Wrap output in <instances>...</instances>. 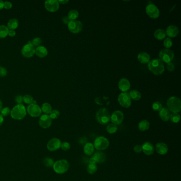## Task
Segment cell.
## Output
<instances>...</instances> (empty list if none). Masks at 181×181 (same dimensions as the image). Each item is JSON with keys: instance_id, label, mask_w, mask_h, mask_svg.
<instances>
[{"instance_id": "ee69618b", "label": "cell", "mask_w": 181, "mask_h": 181, "mask_svg": "<svg viewBox=\"0 0 181 181\" xmlns=\"http://www.w3.org/2000/svg\"><path fill=\"white\" fill-rule=\"evenodd\" d=\"M166 67H167V69L169 71V72H172L175 70V65L173 63L170 62L167 63Z\"/></svg>"}, {"instance_id": "ba28073f", "label": "cell", "mask_w": 181, "mask_h": 181, "mask_svg": "<svg viewBox=\"0 0 181 181\" xmlns=\"http://www.w3.org/2000/svg\"><path fill=\"white\" fill-rule=\"evenodd\" d=\"M119 104L124 108H128L131 105V98L128 92H122L118 97Z\"/></svg>"}, {"instance_id": "e575fe53", "label": "cell", "mask_w": 181, "mask_h": 181, "mask_svg": "<svg viewBox=\"0 0 181 181\" xmlns=\"http://www.w3.org/2000/svg\"><path fill=\"white\" fill-rule=\"evenodd\" d=\"M170 120L172 122L174 123H179L181 119V116L179 113H172L171 114V116H170Z\"/></svg>"}, {"instance_id": "ac0fdd59", "label": "cell", "mask_w": 181, "mask_h": 181, "mask_svg": "<svg viewBox=\"0 0 181 181\" xmlns=\"http://www.w3.org/2000/svg\"><path fill=\"white\" fill-rule=\"evenodd\" d=\"M142 146V149L144 154L146 155L150 156L154 154L155 151V147L153 144L149 142H144Z\"/></svg>"}, {"instance_id": "30bf717a", "label": "cell", "mask_w": 181, "mask_h": 181, "mask_svg": "<svg viewBox=\"0 0 181 181\" xmlns=\"http://www.w3.org/2000/svg\"><path fill=\"white\" fill-rule=\"evenodd\" d=\"M146 12L149 17L152 19H157L160 15L159 10L157 6L154 4H148L146 6Z\"/></svg>"}, {"instance_id": "c3c4849f", "label": "cell", "mask_w": 181, "mask_h": 181, "mask_svg": "<svg viewBox=\"0 0 181 181\" xmlns=\"http://www.w3.org/2000/svg\"><path fill=\"white\" fill-rule=\"evenodd\" d=\"M12 7V4L10 1H6L4 2V8L6 9H10Z\"/></svg>"}, {"instance_id": "b9f144b4", "label": "cell", "mask_w": 181, "mask_h": 181, "mask_svg": "<svg viewBox=\"0 0 181 181\" xmlns=\"http://www.w3.org/2000/svg\"><path fill=\"white\" fill-rule=\"evenodd\" d=\"M10 113H11V111H10V108L8 107H4L3 108H2L1 111V114L3 117L7 116L8 115L10 114Z\"/></svg>"}, {"instance_id": "5bb4252c", "label": "cell", "mask_w": 181, "mask_h": 181, "mask_svg": "<svg viewBox=\"0 0 181 181\" xmlns=\"http://www.w3.org/2000/svg\"><path fill=\"white\" fill-rule=\"evenodd\" d=\"M124 119V114L121 111H116L114 112L111 116L112 122L115 125H120L122 123Z\"/></svg>"}, {"instance_id": "4fadbf2b", "label": "cell", "mask_w": 181, "mask_h": 181, "mask_svg": "<svg viewBox=\"0 0 181 181\" xmlns=\"http://www.w3.org/2000/svg\"><path fill=\"white\" fill-rule=\"evenodd\" d=\"M23 57H31L35 54V48L32 44H27L23 46L22 50Z\"/></svg>"}, {"instance_id": "2e32d148", "label": "cell", "mask_w": 181, "mask_h": 181, "mask_svg": "<svg viewBox=\"0 0 181 181\" xmlns=\"http://www.w3.org/2000/svg\"><path fill=\"white\" fill-rule=\"evenodd\" d=\"M52 124V120L49 115L44 114L41 116L39 120V124L42 128H48Z\"/></svg>"}, {"instance_id": "52a82bcc", "label": "cell", "mask_w": 181, "mask_h": 181, "mask_svg": "<svg viewBox=\"0 0 181 181\" xmlns=\"http://www.w3.org/2000/svg\"><path fill=\"white\" fill-rule=\"evenodd\" d=\"M159 59L162 62L168 63L173 60L174 54L173 52L169 49H164L160 51L159 53Z\"/></svg>"}, {"instance_id": "8d00e7d4", "label": "cell", "mask_w": 181, "mask_h": 181, "mask_svg": "<svg viewBox=\"0 0 181 181\" xmlns=\"http://www.w3.org/2000/svg\"><path fill=\"white\" fill-rule=\"evenodd\" d=\"M152 108L153 110L156 112H159L162 108V104L160 103L159 101H155L154 103L152 104Z\"/></svg>"}, {"instance_id": "f6af8a7d", "label": "cell", "mask_w": 181, "mask_h": 181, "mask_svg": "<svg viewBox=\"0 0 181 181\" xmlns=\"http://www.w3.org/2000/svg\"><path fill=\"white\" fill-rule=\"evenodd\" d=\"M7 74V70L3 67L0 66V77H5Z\"/></svg>"}, {"instance_id": "816d5d0a", "label": "cell", "mask_w": 181, "mask_h": 181, "mask_svg": "<svg viewBox=\"0 0 181 181\" xmlns=\"http://www.w3.org/2000/svg\"><path fill=\"white\" fill-rule=\"evenodd\" d=\"M58 3H61V4H65L68 3L69 0H58Z\"/></svg>"}, {"instance_id": "603a6c76", "label": "cell", "mask_w": 181, "mask_h": 181, "mask_svg": "<svg viewBox=\"0 0 181 181\" xmlns=\"http://www.w3.org/2000/svg\"><path fill=\"white\" fill-rule=\"evenodd\" d=\"M35 54L39 57H44L48 54V50L45 47L39 46L35 49Z\"/></svg>"}, {"instance_id": "db71d44e", "label": "cell", "mask_w": 181, "mask_h": 181, "mask_svg": "<svg viewBox=\"0 0 181 181\" xmlns=\"http://www.w3.org/2000/svg\"><path fill=\"white\" fill-rule=\"evenodd\" d=\"M3 8H4V2L2 0H0V10H1Z\"/></svg>"}, {"instance_id": "3957f363", "label": "cell", "mask_w": 181, "mask_h": 181, "mask_svg": "<svg viewBox=\"0 0 181 181\" xmlns=\"http://www.w3.org/2000/svg\"><path fill=\"white\" fill-rule=\"evenodd\" d=\"M168 109L173 113H178L181 110V100L176 96L169 97L167 102Z\"/></svg>"}, {"instance_id": "e0dca14e", "label": "cell", "mask_w": 181, "mask_h": 181, "mask_svg": "<svg viewBox=\"0 0 181 181\" xmlns=\"http://www.w3.org/2000/svg\"><path fill=\"white\" fill-rule=\"evenodd\" d=\"M118 86L121 91L125 92L130 88V82L126 78H122L119 81Z\"/></svg>"}, {"instance_id": "d590c367", "label": "cell", "mask_w": 181, "mask_h": 181, "mask_svg": "<svg viewBox=\"0 0 181 181\" xmlns=\"http://www.w3.org/2000/svg\"><path fill=\"white\" fill-rule=\"evenodd\" d=\"M43 163L47 167H51L53 166L54 162L51 158L47 157L43 160Z\"/></svg>"}, {"instance_id": "4316f807", "label": "cell", "mask_w": 181, "mask_h": 181, "mask_svg": "<svg viewBox=\"0 0 181 181\" xmlns=\"http://www.w3.org/2000/svg\"><path fill=\"white\" fill-rule=\"evenodd\" d=\"M150 127V123L147 120H142L138 124V128L141 131L148 130Z\"/></svg>"}, {"instance_id": "7bdbcfd3", "label": "cell", "mask_w": 181, "mask_h": 181, "mask_svg": "<svg viewBox=\"0 0 181 181\" xmlns=\"http://www.w3.org/2000/svg\"><path fill=\"white\" fill-rule=\"evenodd\" d=\"M61 148L63 151H68L71 148L70 144L68 142H63L61 144Z\"/></svg>"}, {"instance_id": "83f0119b", "label": "cell", "mask_w": 181, "mask_h": 181, "mask_svg": "<svg viewBox=\"0 0 181 181\" xmlns=\"http://www.w3.org/2000/svg\"><path fill=\"white\" fill-rule=\"evenodd\" d=\"M8 27L10 30H14L19 26V22L17 19L13 18L10 19L8 22Z\"/></svg>"}, {"instance_id": "1f68e13d", "label": "cell", "mask_w": 181, "mask_h": 181, "mask_svg": "<svg viewBox=\"0 0 181 181\" xmlns=\"http://www.w3.org/2000/svg\"><path fill=\"white\" fill-rule=\"evenodd\" d=\"M79 16V13L77 10H70L68 14L69 18L70 19V20H76Z\"/></svg>"}, {"instance_id": "44dd1931", "label": "cell", "mask_w": 181, "mask_h": 181, "mask_svg": "<svg viewBox=\"0 0 181 181\" xmlns=\"http://www.w3.org/2000/svg\"><path fill=\"white\" fill-rule=\"evenodd\" d=\"M159 115L163 121L167 122L170 119L171 113L168 108H162V109L159 112Z\"/></svg>"}, {"instance_id": "7c38bea8", "label": "cell", "mask_w": 181, "mask_h": 181, "mask_svg": "<svg viewBox=\"0 0 181 181\" xmlns=\"http://www.w3.org/2000/svg\"><path fill=\"white\" fill-rule=\"evenodd\" d=\"M62 142L60 139L57 138H53L49 140L47 144V148L50 151H55L61 148Z\"/></svg>"}, {"instance_id": "f1b7e54d", "label": "cell", "mask_w": 181, "mask_h": 181, "mask_svg": "<svg viewBox=\"0 0 181 181\" xmlns=\"http://www.w3.org/2000/svg\"><path fill=\"white\" fill-rule=\"evenodd\" d=\"M41 111L45 113V114H49L52 111V107L51 105L48 103H45L43 104V105L41 107Z\"/></svg>"}, {"instance_id": "60d3db41", "label": "cell", "mask_w": 181, "mask_h": 181, "mask_svg": "<svg viewBox=\"0 0 181 181\" xmlns=\"http://www.w3.org/2000/svg\"><path fill=\"white\" fill-rule=\"evenodd\" d=\"M41 43H42V41L41 38L39 37H35L31 41V44L34 47H38L41 46Z\"/></svg>"}, {"instance_id": "d6986e66", "label": "cell", "mask_w": 181, "mask_h": 181, "mask_svg": "<svg viewBox=\"0 0 181 181\" xmlns=\"http://www.w3.org/2000/svg\"><path fill=\"white\" fill-rule=\"evenodd\" d=\"M166 35L170 37H175L177 36V35L179 33V30L177 26L175 25H170L167 28L166 30Z\"/></svg>"}, {"instance_id": "5b68a950", "label": "cell", "mask_w": 181, "mask_h": 181, "mask_svg": "<svg viewBox=\"0 0 181 181\" xmlns=\"http://www.w3.org/2000/svg\"><path fill=\"white\" fill-rule=\"evenodd\" d=\"M70 164L68 160L61 159L55 162L53 165V169L56 173L62 174L68 171Z\"/></svg>"}, {"instance_id": "d6a6232c", "label": "cell", "mask_w": 181, "mask_h": 181, "mask_svg": "<svg viewBox=\"0 0 181 181\" xmlns=\"http://www.w3.org/2000/svg\"><path fill=\"white\" fill-rule=\"evenodd\" d=\"M106 131L109 134H114L117 131V127L116 125L113 123H111L108 125L106 127Z\"/></svg>"}, {"instance_id": "bcb514c9", "label": "cell", "mask_w": 181, "mask_h": 181, "mask_svg": "<svg viewBox=\"0 0 181 181\" xmlns=\"http://www.w3.org/2000/svg\"><path fill=\"white\" fill-rule=\"evenodd\" d=\"M15 101L18 104H22L23 102V97L22 96H17L15 97Z\"/></svg>"}, {"instance_id": "4dcf8cb0", "label": "cell", "mask_w": 181, "mask_h": 181, "mask_svg": "<svg viewBox=\"0 0 181 181\" xmlns=\"http://www.w3.org/2000/svg\"><path fill=\"white\" fill-rule=\"evenodd\" d=\"M131 99H133L134 100H138L141 97V95L140 92L136 90H132L129 93Z\"/></svg>"}, {"instance_id": "74e56055", "label": "cell", "mask_w": 181, "mask_h": 181, "mask_svg": "<svg viewBox=\"0 0 181 181\" xmlns=\"http://www.w3.org/2000/svg\"><path fill=\"white\" fill-rule=\"evenodd\" d=\"M172 45H173V41L171 38H170L169 37L166 38L163 41V46L165 47L166 49H170L172 46Z\"/></svg>"}, {"instance_id": "836d02e7", "label": "cell", "mask_w": 181, "mask_h": 181, "mask_svg": "<svg viewBox=\"0 0 181 181\" xmlns=\"http://www.w3.org/2000/svg\"><path fill=\"white\" fill-rule=\"evenodd\" d=\"M97 166L96 165V164L89 163L88 166L87 171L88 173L90 174H93L97 171Z\"/></svg>"}, {"instance_id": "8992f818", "label": "cell", "mask_w": 181, "mask_h": 181, "mask_svg": "<svg viewBox=\"0 0 181 181\" xmlns=\"http://www.w3.org/2000/svg\"><path fill=\"white\" fill-rule=\"evenodd\" d=\"M109 145L108 140L103 136H98L96 139L93 144L95 149L99 151L106 150L109 147Z\"/></svg>"}, {"instance_id": "f907efd6", "label": "cell", "mask_w": 181, "mask_h": 181, "mask_svg": "<svg viewBox=\"0 0 181 181\" xmlns=\"http://www.w3.org/2000/svg\"><path fill=\"white\" fill-rule=\"evenodd\" d=\"M16 33L14 30H9L8 35H9L10 37H14L16 35Z\"/></svg>"}, {"instance_id": "f35d334b", "label": "cell", "mask_w": 181, "mask_h": 181, "mask_svg": "<svg viewBox=\"0 0 181 181\" xmlns=\"http://www.w3.org/2000/svg\"><path fill=\"white\" fill-rule=\"evenodd\" d=\"M60 115V112L58 110L54 109V110L52 111L49 116L51 117L52 120H55V119H57Z\"/></svg>"}, {"instance_id": "7dc6e473", "label": "cell", "mask_w": 181, "mask_h": 181, "mask_svg": "<svg viewBox=\"0 0 181 181\" xmlns=\"http://www.w3.org/2000/svg\"><path fill=\"white\" fill-rule=\"evenodd\" d=\"M133 150L136 153H140L142 151V146L141 145H139V144L136 145V146H134Z\"/></svg>"}, {"instance_id": "f5cc1de1", "label": "cell", "mask_w": 181, "mask_h": 181, "mask_svg": "<svg viewBox=\"0 0 181 181\" xmlns=\"http://www.w3.org/2000/svg\"><path fill=\"white\" fill-rule=\"evenodd\" d=\"M4 122V117L1 114H0V127L2 125Z\"/></svg>"}, {"instance_id": "7402d4cb", "label": "cell", "mask_w": 181, "mask_h": 181, "mask_svg": "<svg viewBox=\"0 0 181 181\" xmlns=\"http://www.w3.org/2000/svg\"><path fill=\"white\" fill-rule=\"evenodd\" d=\"M92 157L95 159L96 163H103L106 159L105 154L101 151L96 152Z\"/></svg>"}, {"instance_id": "ab89813d", "label": "cell", "mask_w": 181, "mask_h": 181, "mask_svg": "<svg viewBox=\"0 0 181 181\" xmlns=\"http://www.w3.org/2000/svg\"><path fill=\"white\" fill-rule=\"evenodd\" d=\"M33 97L29 95H26L23 97V101L28 104H31L33 102Z\"/></svg>"}, {"instance_id": "484cf974", "label": "cell", "mask_w": 181, "mask_h": 181, "mask_svg": "<svg viewBox=\"0 0 181 181\" xmlns=\"http://www.w3.org/2000/svg\"><path fill=\"white\" fill-rule=\"evenodd\" d=\"M154 36L158 40H163L165 38L166 33L164 30L162 29H158L154 33Z\"/></svg>"}, {"instance_id": "d4e9b609", "label": "cell", "mask_w": 181, "mask_h": 181, "mask_svg": "<svg viewBox=\"0 0 181 181\" xmlns=\"http://www.w3.org/2000/svg\"><path fill=\"white\" fill-rule=\"evenodd\" d=\"M95 151V147L93 144L90 142H87L84 147V151L85 154L88 156H92Z\"/></svg>"}, {"instance_id": "11a10c76", "label": "cell", "mask_w": 181, "mask_h": 181, "mask_svg": "<svg viewBox=\"0 0 181 181\" xmlns=\"http://www.w3.org/2000/svg\"><path fill=\"white\" fill-rule=\"evenodd\" d=\"M2 109V103L1 100H0V112L1 111Z\"/></svg>"}, {"instance_id": "277c9868", "label": "cell", "mask_w": 181, "mask_h": 181, "mask_svg": "<svg viewBox=\"0 0 181 181\" xmlns=\"http://www.w3.org/2000/svg\"><path fill=\"white\" fill-rule=\"evenodd\" d=\"M111 115L109 111L105 108H101L98 109L96 114V119L98 122L102 125H105L109 122Z\"/></svg>"}, {"instance_id": "681fc988", "label": "cell", "mask_w": 181, "mask_h": 181, "mask_svg": "<svg viewBox=\"0 0 181 181\" xmlns=\"http://www.w3.org/2000/svg\"><path fill=\"white\" fill-rule=\"evenodd\" d=\"M70 21H71V20H70V19L69 18L68 16H65L64 17H63L62 22L64 24L68 25V24L69 23V22H70Z\"/></svg>"}, {"instance_id": "9c48e42d", "label": "cell", "mask_w": 181, "mask_h": 181, "mask_svg": "<svg viewBox=\"0 0 181 181\" xmlns=\"http://www.w3.org/2000/svg\"><path fill=\"white\" fill-rule=\"evenodd\" d=\"M68 27L70 31L73 33H78L81 31L83 25L81 22L78 20H71L68 24Z\"/></svg>"}, {"instance_id": "f546056e", "label": "cell", "mask_w": 181, "mask_h": 181, "mask_svg": "<svg viewBox=\"0 0 181 181\" xmlns=\"http://www.w3.org/2000/svg\"><path fill=\"white\" fill-rule=\"evenodd\" d=\"M9 29L5 25L0 26V38H3L7 36Z\"/></svg>"}, {"instance_id": "cb8c5ba5", "label": "cell", "mask_w": 181, "mask_h": 181, "mask_svg": "<svg viewBox=\"0 0 181 181\" xmlns=\"http://www.w3.org/2000/svg\"><path fill=\"white\" fill-rule=\"evenodd\" d=\"M150 55L147 53L141 52L138 55V60L142 64L148 63L150 61Z\"/></svg>"}, {"instance_id": "8fae6325", "label": "cell", "mask_w": 181, "mask_h": 181, "mask_svg": "<svg viewBox=\"0 0 181 181\" xmlns=\"http://www.w3.org/2000/svg\"><path fill=\"white\" fill-rule=\"evenodd\" d=\"M27 112L29 115L33 117H37L41 114L42 111L41 107L36 104L32 103L28 106Z\"/></svg>"}, {"instance_id": "6da1fadb", "label": "cell", "mask_w": 181, "mask_h": 181, "mask_svg": "<svg viewBox=\"0 0 181 181\" xmlns=\"http://www.w3.org/2000/svg\"><path fill=\"white\" fill-rule=\"evenodd\" d=\"M149 70L156 76L163 73L165 71V66L163 62L159 58L153 59L148 63Z\"/></svg>"}, {"instance_id": "ffe728a7", "label": "cell", "mask_w": 181, "mask_h": 181, "mask_svg": "<svg viewBox=\"0 0 181 181\" xmlns=\"http://www.w3.org/2000/svg\"><path fill=\"white\" fill-rule=\"evenodd\" d=\"M156 151L158 154L160 155H164L167 154L168 151L167 144L163 142H159L156 145Z\"/></svg>"}, {"instance_id": "7a4b0ae2", "label": "cell", "mask_w": 181, "mask_h": 181, "mask_svg": "<svg viewBox=\"0 0 181 181\" xmlns=\"http://www.w3.org/2000/svg\"><path fill=\"white\" fill-rule=\"evenodd\" d=\"M11 116L12 119L17 120H21L25 117L27 111L25 106L22 104H17L11 111Z\"/></svg>"}, {"instance_id": "9a60e30c", "label": "cell", "mask_w": 181, "mask_h": 181, "mask_svg": "<svg viewBox=\"0 0 181 181\" xmlns=\"http://www.w3.org/2000/svg\"><path fill=\"white\" fill-rule=\"evenodd\" d=\"M45 7L49 11L54 12L58 10L60 3L57 0H47L45 2Z\"/></svg>"}]
</instances>
